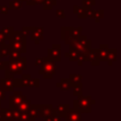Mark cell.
Masks as SVG:
<instances>
[{
	"mask_svg": "<svg viewBox=\"0 0 121 121\" xmlns=\"http://www.w3.org/2000/svg\"><path fill=\"white\" fill-rule=\"evenodd\" d=\"M97 56L99 61H107V56L109 51V46L107 43H100L99 47L97 48Z\"/></svg>",
	"mask_w": 121,
	"mask_h": 121,
	"instance_id": "obj_15",
	"label": "cell"
},
{
	"mask_svg": "<svg viewBox=\"0 0 121 121\" xmlns=\"http://www.w3.org/2000/svg\"><path fill=\"white\" fill-rule=\"evenodd\" d=\"M27 6H35V3H34V0H23Z\"/></svg>",
	"mask_w": 121,
	"mask_h": 121,
	"instance_id": "obj_41",
	"label": "cell"
},
{
	"mask_svg": "<svg viewBox=\"0 0 121 121\" xmlns=\"http://www.w3.org/2000/svg\"><path fill=\"white\" fill-rule=\"evenodd\" d=\"M86 9H85V8H83V7H78V6H77V5H74V6H73V13H74V14H77V15H78V18H79V19L87 18Z\"/></svg>",
	"mask_w": 121,
	"mask_h": 121,
	"instance_id": "obj_19",
	"label": "cell"
},
{
	"mask_svg": "<svg viewBox=\"0 0 121 121\" xmlns=\"http://www.w3.org/2000/svg\"><path fill=\"white\" fill-rule=\"evenodd\" d=\"M20 112L17 110L10 108H1L0 111V119L3 121H17Z\"/></svg>",
	"mask_w": 121,
	"mask_h": 121,
	"instance_id": "obj_6",
	"label": "cell"
},
{
	"mask_svg": "<svg viewBox=\"0 0 121 121\" xmlns=\"http://www.w3.org/2000/svg\"><path fill=\"white\" fill-rule=\"evenodd\" d=\"M43 118H44V121H52L51 115H49V116H45V117H43Z\"/></svg>",
	"mask_w": 121,
	"mask_h": 121,
	"instance_id": "obj_44",
	"label": "cell"
},
{
	"mask_svg": "<svg viewBox=\"0 0 121 121\" xmlns=\"http://www.w3.org/2000/svg\"><path fill=\"white\" fill-rule=\"evenodd\" d=\"M3 60H0V70H4V64H3Z\"/></svg>",
	"mask_w": 121,
	"mask_h": 121,
	"instance_id": "obj_45",
	"label": "cell"
},
{
	"mask_svg": "<svg viewBox=\"0 0 121 121\" xmlns=\"http://www.w3.org/2000/svg\"><path fill=\"white\" fill-rule=\"evenodd\" d=\"M22 31L24 32V34L27 37V36H30L32 31H33V26H24L22 28Z\"/></svg>",
	"mask_w": 121,
	"mask_h": 121,
	"instance_id": "obj_34",
	"label": "cell"
},
{
	"mask_svg": "<svg viewBox=\"0 0 121 121\" xmlns=\"http://www.w3.org/2000/svg\"><path fill=\"white\" fill-rule=\"evenodd\" d=\"M26 98V96L22 94V92L13 91V95L9 96V108L16 110L19 107V105L22 103V101L25 100Z\"/></svg>",
	"mask_w": 121,
	"mask_h": 121,
	"instance_id": "obj_8",
	"label": "cell"
},
{
	"mask_svg": "<svg viewBox=\"0 0 121 121\" xmlns=\"http://www.w3.org/2000/svg\"><path fill=\"white\" fill-rule=\"evenodd\" d=\"M64 121H81L80 112L74 108H70L64 116Z\"/></svg>",
	"mask_w": 121,
	"mask_h": 121,
	"instance_id": "obj_14",
	"label": "cell"
},
{
	"mask_svg": "<svg viewBox=\"0 0 121 121\" xmlns=\"http://www.w3.org/2000/svg\"><path fill=\"white\" fill-rule=\"evenodd\" d=\"M56 112L55 108L51 104H39L38 108V117H45L52 115Z\"/></svg>",
	"mask_w": 121,
	"mask_h": 121,
	"instance_id": "obj_11",
	"label": "cell"
},
{
	"mask_svg": "<svg viewBox=\"0 0 121 121\" xmlns=\"http://www.w3.org/2000/svg\"><path fill=\"white\" fill-rule=\"evenodd\" d=\"M0 111H1V101H0Z\"/></svg>",
	"mask_w": 121,
	"mask_h": 121,
	"instance_id": "obj_47",
	"label": "cell"
},
{
	"mask_svg": "<svg viewBox=\"0 0 121 121\" xmlns=\"http://www.w3.org/2000/svg\"><path fill=\"white\" fill-rule=\"evenodd\" d=\"M57 1H58V0H57Z\"/></svg>",
	"mask_w": 121,
	"mask_h": 121,
	"instance_id": "obj_49",
	"label": "cell"
},
{
	"mask_svg": "<svg viewBox=\"0 0 121 121\" xmlns=\"http://www.w3.org/2000/svg\"><path fill=\"white\" fill-rule=\"evenodd\" d=\"M68 45H69L70 48H74L76 50H78V51L83 52V51H85V50H87L88 48L91 47L92 41L91 40H88V38H87L86 35H80L76 40L72 41Z\"/></svg>",
	"mask_w": 121,
	"mask_h": 121,
	"instance_id": "obj_5",
	"label": "cell"
},
{
	"mask_svg": "<svg viewBox=\"0 0 121 121\" xmlns=\"http://www.w3.org/2000/svg\"><path fill=\"white\" fill-rule=\"evenodd\" d=\"M43 1L44 0H34V3H35V5H40V4H43Z\"/></svg>",
	"mask_w": 121,
	"mask_h": 121,
	"instance_id": "obj_43",
	"label": "cell"
},
{
	"mask_svg": "<svg viewBox=\"0 0 121 121\" xmlns=\"http://www.w3.org/2000/svg\"><path fill=\"white\" fill-rule=\"evenodd\" d=\"M29 119H30V116L28 115L27 112H22V113H20L17 121H28Z\"/></svg>",
	"mask_w": 121,
	"mask_h": 121,
	"instance_id": "obj_33",
	"label": "cell"
},
{
	"mask_svg": "<svg viewBox=\"0 0 121 121\" xmlns=\"http://www.w3.org/2000/svg\"><path fill=\"white\" fill-rule=\"evenodd\" d=\"M21 78H15L14 87H40V79L33 78L29 74H22Z\"/></svg>",
	"mask_w": 121,
	"mask_h": 121,
	"instance_id": "obj_4",
	"label": "cell"
},
{
	"mask_svg": "<svg viewBox=\"0 0 121 121\" xmlns=\"http://www.w3.org/2000/svg\"><path fill=\"white\" fill-rule=\"evenodd\" d=\"M56 16L59 17V18H61V19H64L65 18V13H64V10L61 9H57L56 10Z\"/></svg>",
	"mask_w": 121,
	"mask_h": 121,
	"instance_id": "obj_35",
	"label": "cell"
},
{
	"mask_svg": "<svg viewBox=\"0 0 121 121\" xmlns=\"http://www.w3.org/2000/svg\"><path fill=\"white\" fill-rule=\"evenodd\" d=\"M42 5L44 10H51L57 5V0H44Z\"/></svg>",
	"mask_w": 121,
	"mask_h": 121,
	"instance_id": "obj_28",
	"label": "cell"
},
{
	"mask_svg": "<svg viewBox=\"0 0 121 121\" xmlns=\"http://www.w3.org/2000/svg\"><path fill=\"white\" fill-rule=\"evenodd\" d=\"M8 43L10 47V50L17 51L20 53H26V41L8 40Z\"/></svg>",
	"mask_w": 121,
	"mask_h": 121,
	"instance_id": "obj_10",
	"label": "cell"
},
{
	"mask_svg": "<svg viewBox=\"0 0 121 121\" xmlns=\"http://www.w3.org/2000/svg\"><path fill=\"white\" fill-rule=\"evenodd\" d=\"M9 12V9L8 6H0V13L1 14H8Z\"/></svg>",
	"mask_w": 121,
	"mask_h": 121,
	"instance_id": "obj_36",
	"label": "cell"
},
{
	"mask_svg": "<svg viewBox=\"0 0 121 121\" xmlns=\"http://www.w3.org/2000/svg\"><path fill=\"white\" fill-rule=\"evenodd\" d=\"M38 108H39V104H31L30 108L28 109V111L26 112L28 113V115L30 117L37 118L38 117Z\"/></svg>",
	"mask_w": 121,
	"mask_h": 121,
	"instance_id": "obj_27",
	"label": "cell"
},
{
	"mask_svg": "<svg viewBox=\"0 0 121 121\" xmlns=\"http://www.w3.org/2000/svg\"><path fill=\"white\" fill-rule=\"evenodd\" d=\"M7 41H6V38L4 37V35L0 32V45L2 44V43H6Z\"/></svg>",
	"mask_w": 121,
	"mask_h": 121,
	"instance_id": "obj_42",
	"label": "cell"
},
{
	"mask_svg": "<svg viewBox=\"0 0 121 121\" xmlns=\"http://www.w3.org/2000/svg\"><path fill=\"white\" fill-rule=\"evenodd\" d=\"M51 118H52V121H61V117L56 112L51 115Z\"/></svg>",
	"mask_w": 121,
	"mask_h": 121,
	"instance_id": "obj_38",
	"label": "cell"
},
{
	"mask_svg": "<svg viewBox=\"0 0 121 121\" xmlns=\"http://www.w3.org/2000/svg\"><path fill=\"white\" fill-rule=\"evenodd\" d=\"M6 99V95H5V92L0 88V101L2 100H5Z\"/></svg>",
	"mask_w": 121,
	"mask_h": 121,
	"instance_id": "obj_39",
	"label": "cell"
},
{
	"mask_svg": "<svg viewBox=\"0 0 121 121\" xmlns=\"http://www.w3.org/2000/svg\"><path fill=\"white\" fill-rule=\"evenodd\" d=\"M73 95L75 96H79L82 95V84H79V85H75L73 86Z\"/></svg>",
	"mask_w": 121,
	"mask_h": 121,
	"instance_id": "obj_31",
	"label": "cell"
},
{
	"mask_svg": "<svg viewBox=\"0 0 121 121\" xmlns=\"http://www.w3.org/2000/svg\"><path fill=\"white\" fill-rule=\"evenodd\" d=\"M70 109V105L69 104H59L55 110H56V112L60 116V117H64L66 112L69 111Z\"/></svg>",
	"mask_w": 121,
	"mask_h": 121,
	"instance_id": "obj_20",
	"label": "cell"
},
{
	"mask_svg": "<svg viewBox=\"0 0 121 121\" xmlns=\"http://www.w3.org/2000/svg\"><path fill=\"white\" fill-rule=\"evenodd\" d=\"M9 40H13V41H26V36L24 34V32L21 31H13L10 38Z\"/></svg>",
	"mask_w": 121,
	"mask_h": 121,
	"instance_id": "obj_23",
	"label": "cell"
},
{
	"mask_svg": "<svg viewBox=\"0 0 121 121\" xmlns=\"http://www.w3.org/2000/svg\"><path fill=\"white\" fill-rule=\"evenodd\" d=\"M5 78H14V74L9 71H5Z\"/></svg>",
	"mask_w": 121,
	"mask_h": 121,
	"instance_id": "obj_40",
	"label": "cell"
},
{
	"mask_svg": "<svg viewBox=\"0 0 121 121\" xmlns=\"http://www.w3.org/2000/svg\"><path fill=\"white\" fill-rule=\"evenodd\" d=\"M95 5V0H81V7L90 9Z\"/></svg>",
	"mask_w": 121,
	"mask_h": 121,
	"instance_id": "obj_29",
	"label": "cell"
},
{
	"mask_svg": "<svg viewBox=\"0 0 121 121\" xmlns=\"http://www.w3.org/2000/svg\"><path fill=\"white\" fill-rule=\"evenodd\" d=\"M80 54H81V51H78V50L69 47V51L65 53V57L68 58L70 61H77L78 59L79 58Z\"/></svg>",
	"mask_w": 121,
	"mask_h": 121,
	"instance_id": "obj_16",
	"label": "cell"
},
{
	"mask_svg": "<svg viewBox=\"0 0 121 121\" xmlns=\"http://www.w3.org/2000/svg\"><path fill=\"white\" fill-rule=\"evenodd\" d=\"M97 48H88L87 50L83 51V57H84V61H90L92 65L94 66H97L99 65L100 61L98 60V56H97Z\"/></svg>",
	"mask_w": 121,
	"mask_h": 121,
	"instance_id": "obj_7",
	"label": "cell"
},
{
	"mask_svg": "<svg viewBox=\"0 0 121 121\" xmlns=\"http://www.w3.org/2000/svg\"><path fill=\"white\" fill-rule=\"evenodd\" d=\"M44 61V57L43 58H36L35 59V65L38 66V65H42Z\"/></svg>",
	"mask_w": 121,
	"mask_h": 121,
	"instance_id": "obj_37",
	"label": "cell"
},
{
	"mask_svg": "<svg viewBox=\"0 0 121 121\" xmlns=\"http://www.w3.org/2000/svg\"><path fill=\"white\" fill-rule=\"evenodd\" d=\"M23 0H10L9 2V10H19L22 9Z\"/></svg>",
	"mask_w": 121,
	"mask_h": 121,
	"instance_id": "obj_22",
	"label": "cell"
},
{
	"mask_svg": "<svg viewBox=\"0 0 121 121\" xmlns=\"http://www.w3.org/2000/svg\"><path fill=\"white\" fill-rule=\"evenodd\" d=\"M9 52H10V47H9L8 43H4L0 45V57H1V59L8 57Z\"/></svg>",
	"mask_w": 121,
	"mask_h": 121,
	"instance_id": "obj_25",
	"label": "cell"
},
{
	"mask_svg": "<svg viewBox=\"0 0 121 121\" xmlns=\"http://www.w3.org/2000/svg\"><path fill=\"white\" fill-rule=\"evenodd\" d=\"M68 80H69L71 87H73L75 85H79V84H81L82 75L81 74H70L68 77Z\"/></svg>",
	"mask_w": 121,
	"mask_h": 121,
	"instance_id": "obj_17",
	"label": "cell"
},
{
	"mask_svg": "<svg viewBox=\"0 0 121 121\" xmlns=\"http://www.w3.org/2000/svg\"><path fill=\"white\" fill-rule=\"evenodd\" d=\"M95 104V100L90 95H79L73 101V108L78 110L80 113L91 112L92 106Z\"/></svg>",
	"mask_w": 121,
	"mask_h": 121,
	"instance_id": "obj_1",
	"label": "cell"
},
{
	"mask_svg": "<svg viewBox=\"0 0 121 121\" xmlns=\"http://www.w3.org/2000/svg\"><path fill=\"white\" fill-rule=\"evenodd\" d=\"M0 121H3V120H2V119H0Z\"/></svg>",
	"mask_w": 121,
	"mask_h": 121,
	"instance_id": "obj_48",
	"label": "cell"
},
{
	"mask_svg": "<svg viewBox=\"0 0 121 121\" xmlns=\"http://www.w3.org/2000/svg\"><path fill=\"white\" fill-rule=\"evenodd\" d=\"M104 17V10L103 9H99V10H95V23H99L100 20Z\"/></svg>",
	"mask_w": 121,
	"mask_h": 121,
	"instance_id": "obj_30",
	"label": "cell"
},
{
	"mask_svg": "<svg viewBox=\"0 0 121 121\" xmlns=\"http://www.w3.org/2000/svg\"><path fill=\"white\" fill-rule=\"evenodd\" d=\"M82 26L73 27V26H61L60 27V39L65 43V44H69L72 41L76 40L78 37L81 35Z\"/></svg>",
	"mask_w": 121,
	"mask_h": 121,
	"instance_id": "obj_2",
	"label": "cell"
},
{
	"mask_svg": "<svg viewBox=\"0 0 121 121\" xmlns=\"http://www.w3.org/2000/svg\"><path fill=\"white\" fill-rule=\"evenodd\" d=\"M117 60V49L116 48H109L108 56H107V61L108 64L111 66L112 65L113 61Z\"/></svg>",
	"mask_w": 121,
	"mask_h": 121,
	"instance_id": "obj_18",
	"label": "cell"
},
{
	"mask_svg": "<svg viewBox=\"0 0 121 121\" xmlns=\"http://www.w3.org/2000/svg\"><path fill=\"white\" fill-rule=\"evenodd\" d=\"M30 40L33 41L35 44H39L40 42L43 40V27L33 26V31L30 35Z\"/></svg>",
	"mask_w": 121,
	"mask_h": 121,
	"instance_id": "obj_13",
	"label": "cell"
},
{
	"mask_svg": "<svg viewBox=\"0 0 121 121\" xmlns=\"http://www.w3.org/2000/svg\"><path fill=\"white\" fill-rule=\"evenodd\" d=\"M40 66H41V68L39 69V74L42 75L44 79L52 78L53 76L56 74L57 67H58L56 61L48 57H44V61Z\"/></svg>",
	"mask_w": 121,
	"mask_h": 121,
	"instance_id": "obj_3",
	"label": "cell"
},
{
	"mask_svg": "<svg viewBox=\"0 0 121 121\" xmlns=\"http://www.w3.org/2000/svg\"><path fill=\"white\" fill-rule=\"evenodd\" d=\"M15 78H4L0 79V88L4 92H13Z\"/></svg>",
	"mask_w": 121,
	"mask_h": 121,
	"instance_id": "obj_12",
	"label": "cell"
},
{
	"mask_svg": "<svg viewBox=\"0 0 121 121\" xmlns=\"http://www.w3.org/2000/svg\"><path fill=\"white\" fill-rule=\"evenodd\" d=\"M56 86H57L58 88H60L62 91H69V90L72 88L71 85H70V83H69L68 78H60V81L58 82Z\"/></svg>",
	"mask_w": 121,
	"mask_h": 121,
	"instance_id": "obj_24",
	"label": "cell"
},
{
	"mask_svg": "<svg viewBox=\"0 0 121 121\" xmlns=\"http://www.w3.org/2000/svg\"><path fill=\"white\" fill-rule=\"evenodd\" d=\"M9 60H15L19 57H21V53L20 52H17V51H13V50H10L9 54Z\"/></svg>",
	"mask_w": 121,
	"mask_h": 121,
	"instance_id": "obj_32",
	"label": "cell"
},
{
	"mask_svg": "<svg viewBox=\"0 0 121 121\" xmlns=\"http://www.w3.org/2000/svg\"><path fill=\"white\" fill-rule=\"evenodd\" d=\"M47 57L55 61L61 60V45L60 43H54L47 49Z\"/></svg>",
	"mask_w": 121,
	"mask_h": 121,
	"instance_id": "obj_9",
	"label": "cell"
},
{
	"mask_svg": "<svg viewBox=\"0 0 121 121\" xmlns=\"http://www.w3.org/2000/svg\"><path fill=\"white\" fill-rule=\"evenodd\" d=\"M30 106H31V101L28 100L27 98H26L25 100L22 101V103L19 105V107H18L16 110H17L20 113H22V112H26L28 111V109L30 108Z\"/></svg>",
	"mask_w": 121,
	"mask_h": 121,
	"instance_id": "obj_21",
	"label": "cell"
},
{
	"mask_svg": "<svg viewBox=\"0 0 121 121\" xmlns=\"http://www.w3.org/2000/svg\"><path fill=\"white\" fill-rule=\"evenodd\" d=\"M35 119H36V118H33V117H30V119H29L28 121H35Z\"/></svg>",
	"mask_w": 121,
	"mask_h": 121,
	"instance_id": "obj_46",
	"label": "cell"
},
{
	"mask_svg": "<svg viewBox=\"0 0 121 121\" xmlns=\"http://www.w3.org/2000/svg\"><path fill=\"white\" fill-rule=\"evenodd\" d=\"M13 31H14V28L12 26H4L0 29V32L4 35V37L6 38V41H8L10 38Z\"/></svg>",
	"mask_w": 121,
	"mask_h": 121,
	"instance_id": "obj_26",
	"label": "cell"
}]
</instances>
